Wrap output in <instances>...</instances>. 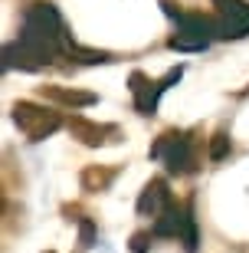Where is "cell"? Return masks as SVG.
Returning a JSON list of instances; mask_svg holds the SVG:
<instances>
[{
  "instance_id": "obj_1",
  "label": "cell",
  "mask_w": 249,
  "mask_h": 253,
  "mask_svg": "<svg viewBox=\"0 0 249 253\" xmlns=\"http://www.w3.org/2000/svg\"><path fill=\"white\" fill-rule=\"evenodd\" d=\"M72 40L66 37L63 17L53 3H30L23 10L20 37L3 46V69H46L56 56L69 53Z\"/></svg>"
},
{
  "instance_id": "obj_2",
  "label": "cell",
  "mask_w": 249,
  "mask_h": 253,
  "mask_svg": "<svg viewBox=\"0 0 249 253\" xmlns=\"http://www.w3.org/2000/svg\"><path fill=\"white\" fill-rule=\"evenodd\" d=\"M164 13L177 23V33L167 40V46L177 49V53H203L213 40H220L216 33V20L213 17H200V13H184V10H174L171 3H161Z\"/></svg>"
},
{
  "instance_id": "obj_3",
  "label": "cell",
  "mask_w": 249,
  "mask_h": 253,
  "mask_svg": "<svg viewBox=\"0 0 249 253\" xmlns=\"http://www.w3.org/2000/svg\"><path fill=\"white\" fill-rule=\"evenodd\" d=\"M151 158H157L171 174H187L197 168V148L187 131H164L151 145Z\"/></svg>"
},
{
  "instance_id": "obj_4",
  "label": "cell",
  "mask_w": 249,
  "mask_h": 253,
  "mask_svg": "<svg viewBox=\"0 0 249 253\" xmlns=\"http://www.w3.org/2000/svg\"><path fill=\"white\" fill-rule=\"evenodd\" d=\"M151 234L180 240L187 253H197V244H200V237H197V220H194V214H190L187 204H174L171 211H164V214L151 224Z\"/></svg>"
},
{
  "instance_id": "obj_5",
  "label": "cell",
  "mask_w": 249,
  "mask_h": 253,
  "mask_svg": "<svg viewBox=\"0 0 249 253\" xmlns=\"http://www.w3.org/2000/svg\"><path fill=\"white\" fill-rule=\"evenodd\" d=\"M13 122L30 141H43L63 128L59 112H53L46 105H36V102H17L13 105Z\"/></svg>"
},
{
  "instance_id": "obj_6",
  "label": "cell",
  "mask_w": 249,
  "mask_h": 253,
  "mask_svg": "<svg viewBox=\"0 0 249 253\" xmlns=\"http://www.w3.org/2000/svg\"><path fill=\"white\" fill-rule=\"evenodd\" d=\"M184 76V66H174L171 73L161 79V83H151L148 76L141 73V69H135L131 73V79H128V89H131V99H135V109H138L141 115H154V109H157V102H161V95L171 89V85L177 83Z\"/></svg>"
},
{
  "instance_id": "obj_7",
  "label": "cell",
  "mask_w": 249,
  "mask_h": 253,
  "mask_svg": "<svg viewBox=\"0 0 249 253\" xmlns=\"http://www.w3.org/2000/svg\"><path fill=\"white\" fill-rule=\"evenodd\" d=\"M216 7V33L220 40H236L249 33V3L246 0H213Z\"/></svg>"
},
{
  "instance_id": "obj_8",
  "label": "cell",
  "mask_w": 249,
  "mask_h": 253,
  "mask_svg": "<svg viewBox=\"0 0 249 253\" xmlns=\"http://www.w3.org/2000/svg\"><path fill=\"white\" fill-rule=\"evenodd\" d=\"M171 191H167V181L164 178H151L148 184H144V191H141L138 197V214L141 217H161L164 211H171Z\"/></svg>"
},
{
  "instance_id": "obj_9",
  "label": "cell",
  "mask_w": 249,
  "mask_h": 253,
  "mask_svg": "<svg viewBox=\"0 0 249 253\" xmlns=\"http://www.w3.org/2000/svg\"><path fill=\"white\" fill-rule=\"evenodd\" d=\"M69 131H72V138H79L82 145H108V141H118L121 131L118 125H99V122H89V119H69Z\"/></svg>"
},
{
  "instance_id": "obj_10",
  "label": "cell",
  "mask_w": 249,
  "mask_h": 253,
  "mask_svg": "<svg viewBox=\"0 0 249 253\" xmlns=\"http://www.w3.org/2000/svg\"><path fill=\"white\" fill-rule=\"evenodd\" d=\"M43 92H46L49 99H56V102H63V105H75V109L99 102L92 92H75V89H63V85H49V89H43Z\"/></svg>"
},
{
  "instance_id": "obj_11",
  "label": "cell",
  "mask_w": 249,
  "mask_h": 253,
  "mask_svg": "<svg viewBox=\"0 0 249 253\" xmlns=\"http://www.w3.org/2000/svg\"><path fill=\"white\" fill-rule=\"evenodd\" d=\"M115 178V171H102V168H85L82 171V188L85 191H105Z\"/></svg>"
},
{
  "instance_id": "obj_12",
  "label": "cell",
  "mask_w": 249,
  "mask_h": 253,
  "mask_svg": "<svg viewBox=\"0 0 249 253\" xmlns=\"http://www.w3.org/2000/svg\"><path fill=\"white\" fill-rule=\"evenodd\" d=\"M66 56H75L79 63H108V53H102V49H85V46H79V43H72Z\"/></svg>"
},
{
  "instance_id": "obj_13",
  "label": "cell",
  "mask_w": 249,
  "mask_h": 253,
  "mask_svg": "<svg viewBox=\"0 0 249 253\" xmlns=\"http://www.w3.org/2000/svg\"><path fill=\"white\" fill-rule=\"evenodd\" d=\"M226 155H230V138L220 131V135H213V141H210V161H223Z\"/></svg>"
},
{
  "instance_id": "obj_14",
  "label": "cell",
  "mask_w": 249,
  "mask_h": 253,
  "mask_svg": "<svg viewBox=\"0 0 249 253\" xmlns=\"http://www.w3.org/2000/svg\"><path fill=\"white\" fill-rule=\"evenodd\" d=\"M82 230H79V244H82V250H89V247L95 244V227H92V220H82Z\"/></svg>"
},
{
  "instance_id": "obj_15",
  "label": "cell",
  "mask_w": 249,
  "mask_h": 253,
  "mask_svg": "<svg viewBox=\"0 0 249 253\" xmlns=\"http://www.w3.org/2000/svg\"><path fill=\"white\" fill-rule=\"evenodd\" d=\"M154 234H135L131 237V253H148V240Z\"/></svg>"
}]
</instances>
